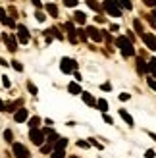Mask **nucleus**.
<instances>
[{
	"mask_svg": "<svg viewBox=\"0 0 156 158\" xmlns=\"http://www.w3.org/2000/svg\"><path fill=\"white\" fill-rule=\"evenodd\" d=\"M116 44L120 46V50H121V54L125 58L135 56V46H133V41H131L129 37H118L116 39Z\"/></svg>",
	"mask_w": 156,
	"mask_h": 158,
	"instance_id": "obj_1",
	"label": "nucleus"
},
{
	"mask_svg": "<svg viewBox=\"0 0 156 158\" xmlns=\"http://www.w3.org/2000/svg\"><path fill=\"white\" fill-rule=\"evenodd\" d=\"M102 10L108 15H112V18H120V15H121V6H120L118 0H104Z\"/></svg>",
	"mask_w": 156,
	"mask_h": 158,
	"instance_id": "obj_2",
	"label": "nucleus"
},
{
	"mask_svg": "<svg viewBox=\"0 0 156 158\" xmlns=\"http://www.w3.org/2000/svg\"><path fill=\"white\" fill-rule=\"evenodd\" d=\"M60 69H62L64 73H72V72H75V69H77V62L72 60V58H62Z\"/></svg>",
	"mask_w": 156,
	"mask_h": 158,
	"instance_id": "obj_3",
	"label": "nucleus"
},
{
	"mask_svg": "<svg viewBox=\"0 0 156 158\" xmlns=\"http://www.w3.org/2000/svg\"><path fill=\"white\" fill-rule=\"evenodd\" d=\"M44 137H46V135H44L41 129H31V133H29L31 143H33V145H39V147L44 145Z\"/></svg>",
	"mask_w": 156,
	"mask_h": 158,
	"instance_id": "obj_4",
	"label": "nucleus"
},
{
	"mask_svg": "<svg viewBox=\"0 0 156 158\" xmlns=\"http://www.w3.org/2000/svg\"><path fill=\"white\" fill-rule=\"evenodd\" d=\"M12 151H14L15 158H31V154H29V151H27V147H23L21 143H14Z\"/></svg>",
	"mask_w": 156,
	"mask_h": 158,
	"instance_id": "obj_5",
	"label": "nucleus"
},
{
	"mask_svg": "<svg viewBox=\"0 0 156 158\" xmlns=\"http://www.w3.org/2000/svg\"><path fill=\"white\" fill-rule=\"evenodd\" d=\"M141 39H143V43L146 44V48H149V50H156V37L152 33H145Z\"/></svg>",
	"mask_w": 156,
	"mask_h": 158,
	"instance_id": "obj_6",
	"label": "nucleus"
},
{
	"mask_svg": "<svg viewBox=\"0 0 156 158\" xmlns=\"http://www.w3.org/2000/svg\"><path fill=\"white\" fill-rule=\"evenodd\" d=\"M18 41H19L21 44L29 43V31H27V27H23V25H18Z\"/></svg>",
	"mask_w": 156,
	"mask_h": 158,
	"instance_id": "obj_7",
	"label": "nucleus"
},
{
	"mask_svg": "<svg viewBox=\"0 0 156 158\" xmlns=\"http://www.w3.org/2000/svg\"><path fill=\"white\" fill-rule=\"evenodd\" d=\"M87 35L92 39V41H96V43H100V41L104 39V35L100 33V31H98L96 27H92V25H91V27H87Z\"/></svg>",
	"mask_w": 156,
	"mask_h": 158,
	"instance_id": "obj_8",
	"label": "nucleus"
},
{
	"mask_svg": "<svg viewBox=\"0 0 156 158\" xmlns=\"http://www.w3.org/2000/svg\"><path fill=\"white\" fill-rule=\"evenodd\" d=\"M2 39H4V43H8V50H10V52H15V50H18V41H15L14 37L4 35Z\"/></svg>",
	"mask_w": 156,
	"mask_h": 158,
	"instance_id": "obj_9",
	"label": "nucleus"
},
{
	"mask_svg": "<svg viewBox=\"0 0 156 158\" xmlns=\"http://www.w3.org/2000/svg\"><path fill=\"white\" fill-rule=\"evenodd\" d=\"M14 120L18 122V123L25 122V120H27V110H25V108H19V110H15V112H14Z\"/></svg>",
	"mask_w": 156,
	"mask_h": 158,
	"instance_id": "obj_10",
	"label": "nucleus"
},
{
	"mask_svg": "<svg viewBox=\"0 0 156 158\" xmlns=\"http://www.w3.org/2000/svg\"><path fill=\"white\" fill-rule=\"evenodd\" d=\"M23 102L21 100H14V102H6V112H15V110L21 108Z\"/></svg>",
	"mask_w": 156,
	"mask_h": 158,
	"instance_id": "obj_11",
	"label": "nucleus"
},
{
	"mask_svg": "<svg viewBox=\"0 0 156 158\" xmlns=\"http://www.w3.org/2000/svg\"><path fill=\"white\" fill-rule=\"evenodd\" d=\"M81 97H83V102L85 104H89V106H96V100H95V97H92L91 93H81Z\"/></svg>",
	"mask_w": 156,
	"mask_h": 158,
	"instance_id": "obj_12",
	"label": "nucleus"
},
{
	"mask_svg": "<svg viewBox=\"0 0 156 158\" xmlns=\"http://www.w3.org/2000/svg\"><path fill=\"white\" fill-rule=\"evenodd\" d=\"M137 72L141 73V75L149 72V64H146V62H145L143 58H139V60H137Z\"/></svg>",
	"mask_w": 156,
	"mask_h": 158,
	"instance_id": "obj_13",
	"label": "nucleus"
},
{
	"mask_svg": "<svg viewBox=\"0 0 156 158\" xmlns=\"http://www.w3.org/2000/svg\"><path fill=\"white\" fill-rule=\"evenodd\" d=\"M120 116L123 118V122H125V123L129 125V127H133V125H135V123H133V118H131V116H129V114H127L123 108H120Z\"/></svg>",
	"mask_w": 156,
	"mask_h": 158,
	"instance_id": "obj_14",
	"label": "nucleus"
},
{
	"mask_svg": "<svg viewBox=\"0 0 156 158\" xmlns=\"http://www.w3.org/2000/svg\"><path fill=\"white\" fill-rule=\"evenodd\" d=\"M44 10L48 12L52 18H58V6H56V4H52V2H50V4H46V6H44Z\"/></svg>",
	"mask_w": 156,
	"mask_h": 158,
	"instance_id": "obj_15",
	"label": "nucleus"
},
{
	"mask_svg": "<svg viewBox=\"0 0 156 158\" xmlns=\"http://www.w3.org/2000/svg\"><path fill=\"white\" fill-rule=\"evenodd\" d=\"M68 91L72 93V94H81V93H83V89L79 87V83H69V85H68Z\"/></svg>",
	"mask_w": 156,
	"mask_h": 158,
	"instance_id": "obj_16",
	"label": "nucleus"
},
{
	"mask_svg": "<svg viewBox=\"0 0 156 158\" xmlns=\"http://www.w3.org/2000/svg\"><path fill=\"white\" fill-rule=\"evenodd\" d=\"M66 147H68V139H62L60 137L56 143H54V151H64Z\"/></svg>",
	"mask_w": 156,
	"mask_h": 158,
	"instance_id": "obj_17",
	"label": "nucleus"
},
{
	"mask_svg": "<svg viewBox=\"0 0 156 158\" xmlns=\"http://www.w3.org/2000/svg\"><path fill=\"white\" fill-rule=\"evenodd\" d=\"M73 19L79 23V25H83V23L87 21V15H85L83 12H75V14H73Z\"/></svg>",
	"mask_w": 156,
	"mask_h": 158,
	"instance_id": "obj_18",
	"label": "nucleus"
},
{
	"mask_svg": "<svg viewBox=\"0 0 156 158\" xmlns=\"http://www.w3.org/2000/svg\"><path fill=\"white\" fill-rule=\"evenodd\" d=\"M96 108H98L102 114H106V110H108V102H106L104 98H98V100H96Z\"/></svg>",
	"mask_w": 156,
	"mask_h": 158,
	"instance_id": "obj_19",
	"label": "nucleus"
},
{
	"mask_svg": "<svg viewBox=\"0 0 156 158\" xmlns=\"http://www.w3.org/2000/svg\"><path fill=\"white\" fill-rule=\"evenodd\" d=\"M85 2H87V6L91 8V10H95V12H100V10H102V6H100L96 0H85Z\"/></svg>",
	"mask_w": 156,
	"mask_h": 158,
	"instance_id": "obj_20",
	"label": "nucleus"
},
{
	"mask_svg": "<svg viewBox=\"0 0 156 158\" xmlns=\"http://www.w3.org/2000/svg\"><path fill=\"white\" fill-rule=\"evenodd\" d=\"M39 125H41V118H39V116H33V118L29 120V127H31V129H39Z\"/></svg>",
	"mask_w": 156,
	"mask_h": 158,
	"instance_id": "obj_21",
	"label": "nucleus"
},
{
	"mask_svg": "<svg viewBox=\"0 0 156 158\" xmlns=\"http://www.w3.org/2000/svg\"><path fill=\"white\" fill-rule=\"evenodd\" d=\"M133 27H135V31H137V33L141 35V37L145 35V29H143V23H141V19H135V21H133Z\"/></svg>",
	"mask_w": 156,
	"mask_h": 158,
	"instance_id": "obj_22",
	"label": "nucleus"
},
{
	"mask_svg": "<svg viewBox=\"0 0 156 158\" xmlns=\"http://www.w3.org/2000/svg\"><path fill=\"white\" fill-rule=\"evenodd\" d=\"M149 72L156 77V58H150L149 60Z\"/></svg>",
	"mask_w": 156,
	"mask_h": 158,
	"instance_id": "obj_23",
	"label": "nucleus"
},
{
	"mask_svg": "<svg viewBox=\"0 0 156 158\" xmlns=\"http://www.w3.org/2000/svg\"><path fill=\"white\" fill-rule=\"evenodd\" d=\"M121 8H125V10H133V4H131V0H118Z\"/></svg>",
	"mask_w": 156,
	"mask_h": 158,
	"instance_id": "obj_24",
	"label": "nucleus"
},
{
	"mask_svg": "<svg viewBox=\"0 0 156 158\" xmlns=\"http://www.w3.org/2000/svg\"><path fill=\"white\" fill-rule=\"evenodd\" d=\"M46 137H48V143H52V145H54V143H56V141L60 139L56 131H52V133H50V135H46Z\"/></svg>",
	"mask_w": 156,
	"mask_h": 158,
	"instance_id": "obj_25",
	"label": "nucleus"
},
{
	"mask_svg": "<svg viewBox=\"0 0 156 158\" xmlns=\"http://www.w3.org/2000/svg\"><path fill=\"white\" fill-rule=\"evenodd\" d=\"M41 151H43V154H48V152L52 151V143H48V145H41Z\"/></svg>",
	"mask_w": 156,
	"mask_h": 158,
	"instance_id": "obj_26",
	"label": "nucleus"
},
{
	"mask_svg": "<svg viewBox=\"0 0 156 158\" xmlns=\"http://www.w3.org/2000/svg\"><path fill=\"white\" fill-rule=\"evenodd\" d=\"M12 68L15 69V72H23V66L19 64V62H18V60H14V62H12Z\"/></svg>",
	"mask_w": 156,
	"mask_h": 158,
	"instance_id": "obj_27",
	"label": "nucleus"
},
{
	"mask_svg": "<svg viewBox=\"0 0 156 158\" xmlns=\"http://www.w3.org/2000/svg\"><path fill=\"white\" fill-rule=\"evenodd\" d=\"M48 33H50V35H54V37H58V39H64V37H62V33H60V31H58L56 27H52V29H48Z\"/></svg>",
	"mask_w": 156,
	"mask_h": 158,
	"instance_id": "obj_28",
	"label": "nucleus"
},
{
	"mask_svg": "<svg viewBox=\"0 0 156 158\" xmlns=\"http://www.w3.org/2000/svg\"><path fill=\"white\" fill-rule=\"evenodd\" d=\"M2 23H4V25H8V27H15V23H14V19H12V18H4V19H2Z\"/></svg>",
	"mask_w": 156,
	"mask_h": 158,
	"instance_id": "obj_29",
	"label": "nucleus"
},
{
	"mask_svg": "<svg viewBox=\"0 0 156 158\" xmlns=\"http://www.w3.org/2000/svg\"><path fill=\"white\" fill-rule=\"evenodd\" d=\"M77 2H79V0H64V4H66L68 8H75Z\"/></svg>",
	"mask_w": 156,
	"mask_h": 158,
	"instance_id": "obj_30",
	"label": "nucleus"
},
{
	"mask_svg": "<svg viewBox=\"0 0 156 158\" xmlns=\"http://www.w3.org/2000/svg\"><path fill=\"white\" fill-rule=\"evenodd\" d=\"M27 89H29V93H31V94H37V93H39V91H37V87H35L33 83H31V81L27 83Z\"/></svg>",
	"mask_w": 156,
	"mask_h": 158,
	"instance_id": "obj_31",
	"label": "nucleus"
},
{
	"mask_svg": "<svg viewBox=\"0 0 156 158\" xmlns=\"http://www.w3.org/2000/svg\"><path fill=\"white\" fill-rule=\"evenodd\" d=\"M64 156H66L64 151H54V152H52V158H64Z\"/></svg>",
	"mask_w": 156,
	"mask_h": 158,
	"instance_id": "obj_32",
	"label": "nucleus"
},
{
	"mask_svg": "<svg viewBox=\"0 0 156 158\" xmlns=\"http://www.w3.org/2000/svg\"><path fill=\"white\" fill-rule=\"evenodd\" d=\"M12 137H14V135H12V131H10V129H6V131H4V139L8 141V143H10V141H14Z\"/></svg>",
	"mask_w": 156,
	"mask_h": 158,
	"instance_id": "obj_33",
	"label": "nucleus"
},
{
	"mask_svg": "<svg viewBox=\"0 0 156 158\" xmlns=\"http://www.w3.org/2000/svg\"><path fill=\"white\" fill-rule=\"evenodd\" d=\"M66 31H68V33H73V31H75V27H73V23H72V21H68V23H66Z\"/></svg>",
	"mask_w": 156,
	"mask_h": 158,
	"instance_id": "obj_34",
	"label": "nucleus"
},
{
	"mask_svg": "<svg viewBox=\"0 0 156 158\" xmlns=\"http://www.w3.org/2000/svg\"><path fill=\"white\" fill-rule=\"evenodd\" d=\"M77 147H81V148H89L91 143H87V141H77Z\"/></svg>",
	"mask_w": 156,
	"mask_h": 158,
	"instance_id": "obj_35",
	"label": "nucleus"
},
{
	"mask_svg": "<svg viewBox=\"0 0 156 158\" xmlns=\"http://www.w3.org/2000/svg\"><path fill=\"white\" fill-rule=\"evenodd\" d=\"M154 156H156V152L152 151V148H149V151L145 152V158H154Z\"/></svg>",
	"mask_w": 156,
	"mask_h": 158,
	"instance_id": "obj_36",
	"label": "nucleus"
},
{
	"mask_svg": "<svg viewBox=\"0 0 156 158\" xmlns=\"http://www.w3.org/2000/svg\"><path fill=\"white\" fill-rule=\"evenodd\" d=\"M149 87L156 91V79H150V77H149Z\"/></svg>",
	"mask_w": 156,
	"mask_h": 158,
	"instance_id": "obj_37",
	"label": "nucleus"
},
{
	"mask_svg": "<svg viewBox=\"0 0 156 158\" xmlns=\"http://www.w3.org/2000/svg\"><path fill=\"white\" fill-rule=\"evenodd\" d=\"M120 100H121V102L129 100V94H127V93H121V94H120Z\"/></svg>",
	"mask_w": 156,
	"mask_h": 158,
	"instance_id": "obj_38",
	"label": "nucleus"
},
{
	"mask_svg": "<svg viewBox=\"0 0 156 158\" xmlns=\"http://www.w3.org/2000/svg\"><path fill=\"white\" fill-rule=\"evenodd\" d=\"M89 143H91V145H95L96 148H102V145H100V143H98V141H96V139H91V141H89Z\"/></svg>",
	"mask_w": 156,
	"mask_h": 158,
	"instance_id": "obj_39",
	"label": "nucleus"
},
{
	"mask_svg": "<svg viewBox=\"0 0 156 158\" xmlns=\"http://www.w3.org/2000/svg\"><path fill=\"white\" fill-rule=\"evenodd\" d=\"M143 2H145L146 6H150V8H154V6H156V0H143Z\"/></svg>",
	"mask_w": 156,
	"mask_h": 158,
	"instance_id": "obj_40",
	"label": "nucleus"
},
{
	"mask_svg": "<svg viewBox=\"0 0 156 158\" xmlns=\"http://www.w3.org/2000/svg\"><path fill=\"white\" fill-rule=\"evenodd\" d=\"M44 18H46V15H44L43 12H37V19H39V21H44Z\"/></svg>",
	"mask_w": 156,
	"mask_h": 158,
	"instance_id": "obj_41",
	"label": "nucleus"
},
{
	"mask_svg": "<svg viewBox=\"0 0 156 158\" xmlns=\"http://www.w3.org/2000/svg\"><path fill=\"white\" fill-rule=\"evenodd\" d=\"M2 85H4V87H10V79H8L6 75L2 77Z\"/></svg>",
	"mask_w": 156,
	"mask_h": 158,
	"instance_id": "obj_42",
	"label": "nucleus"
},
{
	"mask_svg": "<svg viewBox=\"0 0 156 158\" xmlns=\"http://www.w3.org/2000/svg\"><path fill=\"white\" fill-rule=\"evenodd\" d=\"M110 89H112L110 83H102V91H110Z\"/></svg>",
	"mask_w": 156,
	"mask_h": 158,
	"instance_id": "obj_43",
	"label": "nucleus"
},
{
	"mask_svg": "<svg viewBox=\"0 0 156 158\" xmlns=\"http://www.w3.org/2000/svg\"><path fill=\"white\" fill-rule=\"evenodd\" d=\"M104 122H106V123H114V120H112V118L108 116V114H104Z\"/></svg>",
	"mask_w": 156,
	"mask_h": 158,
	"instance_id": "obj_44",
	"label": "nucleus"
},
{
	"mask_svg": "<svg viewBox=\"0 0 156 158\" xmlns=\"http://www.w3.org/2000/svg\"><path fill=\"white\" fill-rule=\"evenodd\" d=\"M0 112H6V102L0 100Z\"/></svg>",
	"mask_w": 156,
	"mask_h": 158,
	"instance_id": "obj_45",
	"label": "nucleus"
},
{
	"mask_svg": "<svg viewBox=\"0 0 156 158\" xmlns=\"http://www.w3.org/2000/svg\"><path fill=\"white\" fill-rule=\"evenodd\" d=\"M31 2H33L37 8H43V4H41V0H31Z\"/></svg>",
	"mask_w": 156,
	"mask_h": 158,
	"instance_id": "obj_46",
	"label": "nucleus"
},
{
	"mask_svg": "<svg viewBox=\"0 0 156 158\" xmlns=\"http://www.w3.org/2000/svg\"><path fill=\"white\" fill-rule=\"evenodd\" d=\"M149 135H150V139H152V141H156V133H150V131H149Z\"/></svg>",
	"mask_w": 156,
	"mask_h": 158,
	"instance_id": "obj_47",
	"label": "nucleus"
},
{
	"mask_svg": "<svg viewBox=\"0 0 156 158\" xmlns=\"http://www.w3.org/2000/svg\"><path fill=\"white\" fill-rule=\"evenodd\" d=\"M6 64H8V62H6L4 58H0V66H6Z\"/></svg>",
	"mask_w": 156,
	"mask_h": 158,
	"instance_id": "obj_48",
	"label": "nucleus"
},
{
	"mask_svg": "<svg viewBox=\"0 0 156 158\" xmlns=\"http://www.w3.org/2000/svg\"><path fill=\"white\" fill-rule=\"evenodd\" d=\"M72 158H77V156H72Z\"/></svg>",
	"mask_w": 156,
	"mask_h": 158,
	"instance_id": "obj_49",
	"label": "nucleus"
}]
</instances>
